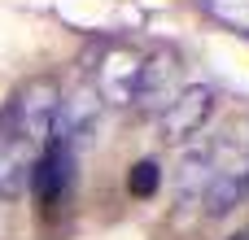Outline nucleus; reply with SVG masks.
<instances>
[{"mask_svg": "<svg viewBox=\"0 0 249 240\" xmlns=\"http://www.w3.org/2000/svg\"><path fill=\"white\" fill-rule=\"evenodd\" d=\"M57 109H61V87L53 79H31L0 105V131L48 144V136L57 127Z\"/></svg>", "mask_w": 249, "mask_h": 240, "instance_id": "1", "label": "nucleus"}, {"mask_svg": "<svg viewBox=\"0 0 249 240\" xmlns=\"http://www.w3.org/2000/svg\"><path fill=\"white\" fill-rule=\"evenodd\" d=\"M144 70H149V52L109 48L96 61V92H101V101H109L118 109H136L140 105V87H144Z\"/></svg>", "mask_w": 249, "mask_h": 240, "instance_id": "2", "label": "nucleus"}, {"mask_svg": "<svg viewBox=\"0 0 249 240\" xmlns=\"http://www.w3.org/2000/svg\"><path fill=\"white\" fill-rule=\"evenodd\" d=\"M214 105H219V92H214L210 83H188V87H179V92L166 101V109L158 114L162 140H171V144L193 140V136H197V131L210 122Z\"/></svg>", "mask_w": 249, "mask_h": 240, "instance_id": "3", "label": "nucleus"}, {"mask_svg": "<svg viewBox=\"0 0 249 240\" xmlns=\"http://www.w3.org/2000/svg\"><path fill=\"white\" fill-rule=\"evenodd\" d=\"M74 184V149L57 136H48V144L39 149L35 157V171H31V188H35V201L39 206H57Z\"/></svg>", "mask_w": 249, "mask_h": 240, "instance_id": "4", "label": "nucleus"}, {"mask_svg": "<svg viewBox=\"0 0 249 240\" xmlns=\"http://www.w3.org/2000/svg\"><path fill=\"white\" fill-rule=\"evenodd\" d=\"M44 144L26 140V136H4L0 131V197L13 201L31 188V171H35V157H39Z\"/></svg>", "mask_w": 249, "mask_h": 240, "instance_id": "5", "label": "nucleus"}, {"mask_svg": "<svg viewBox=\"0 0 249 240\" xmlns=\"http://www.w3.org/2000/svg\"><path fill=\"white\" fill-rule=\"evenodd\" d=\"M96 131V101L92 96H70V101H61V109H57V127H53V136L57 140H66L70 149H79V144H88V136Z\"/></svg>", "mask_w": 249, "mask_h": 240, "instance_id": "6", "label": "nucleus"}, {"mask_svg": "<svg viewBox=\"0 0 249 240\" xmlns=\"http://www.w3.org/2000/svg\"><path fill=\"white\" fill-rule=\"evenodd\" d=\"M214 179V166H210V153L193 149L184 162H179V179H175V201L188 206V201H201V192L210 188Z\"/></svg>", "mask_w": 249, "mask_h": 240, "instance_id": "7", "label": "nucleus"}, {"mask_svg": "<svg viewBox=\"0 0 249 240\" xmlns=\"http://www.w3.org/2000/svg\"><path fill=\"white\" fill-rule=\"evenodd\" d=\"M241 197H245V179L236 171H214L210 188L201 192V206H206L210 219H223V214H232L241 206Z\"/></svg>", "mask_w": 249, "mask_h": 240, "instance_id": "8", "label": "nucleus"}, {"mask_svg": "<svg viewBox=\"0 0 249 240\" xmlns=\"http://www.w3.org/2000/svg\"><path fill=\"white\" fill-rule=\"evenodd\" d=\"M127 188H131V197H153L158 188H162V166L153 162V157H144V162H136L131 166V175H127Z\"/></svg>", "mask_w": 249, "mask_h": 240, "instance_id": "9", "label": "nucleus"}, {"mask_svg": "<svg viewBox=\"0 0 249 240\" xmlns=\"http://www.w3.org/2000/svg\"><path fill=\"white\" fill-rule=\"evenodd\" d=\"M228 240H249V232H236V236H228Z\"/></svg>", "mask_w": 249, "mask_h": 240, "instance_id": "10", "label": "nucleus"}]
</instances>
